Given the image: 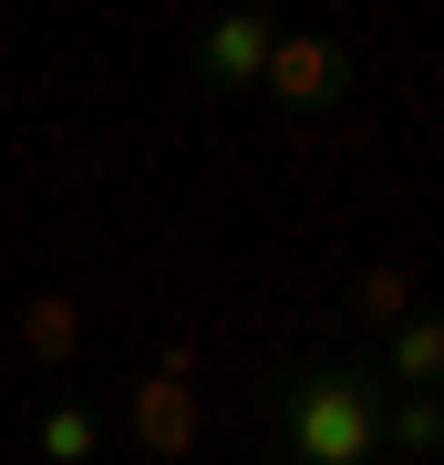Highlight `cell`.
Returning <instances> with one entry per match:
<instances>
[{"mask_svg": "<svg viewBox=\"0 0 444 465\" xmlns=\"http://www.w3.org/2000/svg\"><path fill=\"white\" fill-rule=\"evenodd\" d=\"M269 465H382V362H300L269 393Z\"/></svg>", "mask_w": 444, "mask_h": 465, "instance_id": "6da1fadb", "label": "cell"}, {"mask_svg": "<svg viewBox=\"0 0 444 465\" xmlns=\"http://www.w3.org/2000/svg\"><path fill=\"white\" fill-rule=\"evenodd\" d=\"M269 104H290V114H331V104L351 94V52L321 42V32H280L269 42V73H259Z\"/></svg>", "mask_w": 444, "mask_h": 465, "instance_id": "7a4b0ae2", "label": "cell"}, {"mask_svg": "<svg viewBox=\"0 0 444 465\" xmlns=\"http://www.w3.org/2000/svg\"><path fill=\"white\" fill-rule=\"evenodd\" d=\"M269 42H280V21H269V11H228V21H207V32L186 42V63H197L207 94H259Z\"/></svg>", "mask_w": 444, "mask_h": 465, "instance_id": "3957f363", "label": "cell"}, {"mask_svg": "<svg viewBox=\"0 0 444 465\" xmlns=\"http://www.w3.org/2000/svg\"><path fill=\"white\" fill-rule=\"evenodd\" d=\"M134 445H145V455H165V465L197 445V393H186L176 372H155L145 393H134Z\"/></svg>", "mask_w": 444, "mask_h": 465, "instance_id": "277c9868", "label": "cell"}, {"mask_svg": "<svg viewBox=\"0 0 444 465\" xmlns=\"http://www.w3.org/2000/svg\"><path fill=\"white\" fill-rule=\"evenodd\" d=\"M94 445H104V414H94V403H52V414L32 424V465H83Z\"/></svg>", "mask_w": 444, "mask_h": 465, "instance_id": "5b68a950", "label": "cell"}, {"mask_svg": "<svg viewBox=\"0 0 444 465\" xmlns=\"http://www.w3.org/2000/svg\"><path fill=\"white\" fill-rule=\"evenodd\" d=\"M434 372H444V321L434 311H403L393 321V382H403V393H434Z\"/></svg>", "mask_w": 444, "mask_h": 465, "instance_id": "8992f818", "label": "cell"}, {"mask_svg": "<svg viewBox=\"0 0 444 465\" xmlns=\"http://www.w3.org/2000/svg\"><path fill=\"white\" fill-rule=\"evenodd\" d=\"M73 341H83V311H73L63 290L21 300V351H32V362H73Z\"/></svg>", "mask_w": 444, "mask_h": 465, "instance_id": "52a82bcc", "label": "cell"}, {"mask_svg": "<svg viewBox=\"0 0 444 465\" xmlns=\"http://www.w3.org/2000/svg\"><path fill=\"white\" fill-rule=\"evenodd\" d=\"M382 445L393 455H434L444 445V403L434 393H382Z\"/></svg>", "mask_w": 444, "mask_h": 465, "instance_id": "ba28073f", "label": "cell"}, {"mask_svg": "<svg viewBox=\"0 0 444 465\" xmlns=\"http://www.w3.org/2000/svg\"><path fill=\"white\" fill-rule=\"evenodd\" d=\"M351 311H362V321H372V331H393V321L413 311V280H403V269H372V280H362V290H351Z\"/></svg>", "mask_w": 444, "mask_h": 465, "instance_id": "9c48e42d", "label": "cell"}]
</instances>
